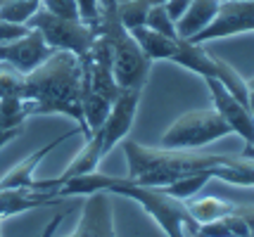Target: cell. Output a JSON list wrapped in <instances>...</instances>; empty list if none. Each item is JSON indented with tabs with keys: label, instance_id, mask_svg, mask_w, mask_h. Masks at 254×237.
<instances>
[{
	"label": "cell",
	"instance_id": "6da1fadb",
	"mask_svg": "<svg viewBox=\"0 0 254 237\" xmlns=\"http://www.w3.org/2000/svg\"><path fill=\"white\" fill-rule=\"evenodd\" d=\"M128 178L164 188L188 176H207L216 181L254 188V159L245 154H211L202 149L145 147L135 140H122Z\"/></svg>",
	"mask_w": 254,
	"mask_h": 237
},
{
	"label": "cell",
	"instance_id": "7a4b0ae2",
	"mask_svg": "<svg viewBox=\"0 0 254 237\" xmlns=\"http://www.w3.org/2000/svg\"><path fill=\"white\" fill-rule=\"evenodd\" d=\"M107 192V194H119V197H128L133 202L143 206V211L157 226L162 228L166 237H188L190 230L197 226L190 218L186 202H181L176 197L166 194L162 188L157 185H147V183L133 181L128 176H107V173H86V176H76L62 183L55 190L60 199L64 197H86L90 192Z\"/></svg>",
	"mask_w": 254,
	"mask_h": 237
},
{
	"label": "cell",
	"instance_id": "3957f363",
	"mask_svg": "<svg viewBox=\"0 0 254 237\" xmlns=\"http://www.w3.org/2000/svg\"><path fill=\"white\" fill-rule=\"evenodd\" d=\"M22 97L31 116L62 114L76 124L81 136H88L81 109V59L76 55L55 50L43 64L24 74Z\"/></svg>",
	"mask_w": 254,
	"mask_h": 237
},
{
	"label": "cell",
	"instance_id": "277c9868",
	"mask_svg": "<svg viewBox=\"0 0 254 237\" xmlns=\"http://www.w3.org/2000/svg\"><path fill=\"white\" fill-rule=\"evenodd\" d=\"M117 5H119V0H102L100 38L105 41V46L110 50L112 71H114V79L119 83V88L145 86L155 62H150L143 55V50L135 43L133 34L122 24Z\"/></svg>",
	"mask_w": 254,
	"mask_h": 237
},
{
	"label": "cell",
	"instance_id": "5b68a950",
	"mask_svg": "<svg viewBox=\"0 0 254 237\" xmlns=\"http://www.w3.org/2000/svg\"><path fill=\"white\" fill-rule=\"evenodd\" d=\"M231 126L221 119V114L211 109H192L181 114L162 136L159 147L169 149H202L209 142L231 136Z\"/></svg>",
	"mask_w": 254,
	"mask_h": 237
},
{
	"label": "cell",
	"instance_id": "8992f818",
	"mask_svg": "<svg viewBox=\"0 0 254 237\" xmlns=\"http://www.w3.org/2000/svg\"><path fill=\"white\" fill-rule=\"evenodd\" d=\"M29 29L41 31V36L45 38V43L53 50H64L76 55L78 59L90 52L93 43L98 41V31L90 29L88 24H83L81 19H66V17H57L50 14L48 10L38 7L33 12V17L26 22Z\"/></svg>",
	"mask_w": 254,
	"mask_h": 237
},
{
	"label": "cell",
	"instance_id": "52a82bcc",
	"mask_svg": "<svg viewBox=\"0 0 254 237\" xmlns=\"http://www.w3.org/2000/svg\"><path fill=\"white\" fill-rule=\"evenodd\" d=\"M254 31V0H221L219 10L199 34L190 38V43H209L228 36Z\"/></svg>",
	"mask_w": 254,
	"mask_h": 237
},
{
	"label": "cell",
	"instance_id": "ba28073f",
	"mask_svg": "<svg viewBox=\"0 0 254 237\" xmlns=\"http://www.w3.org/2000/svg\"><path fill=\"white\" fill-rule=\"evenodd\" d=\"M207 88L211 93V102L214 109L221 114V119L231 126V131L235 136H240L245 140V157L254 159V116L252 112L238 100L219 79H204Z\"/></svg>",
	"mask_w": 254,
	"mask_h": 237
},
{
	"label": "cell",
	"instance_id": "9c48e42d",
	"mask_svg": "<svg viewBox=\"0 0 254 237\" xmlns=\"http://www.w3.org/2000/svg\"><path fill=\"white\" fill-rule=\"evenodd\" d=\"M145 86H131V88H122L117 100L112 102V109L105 119V124L100 126V136H102V154L107 157L112 147H117L124 138L128 136L135 114H138V104L143 97Z\"/></svg>",
	"mask_w": 254,
	"mask_h": 237
},
{
	"label": "cell",
	"instance_id": "30bf717a",
	"mask_svg": "<svg viewBox=\"0 0 254 237\" xmlns=\"http://www.w3.org/2000/svg\"><path fill=\"white\" fill-rule=\"evenodd\" d=\"M55 50L45 43V38L41 36V31L29 29L24 36L0 43V62L14 67L19 74H29L38 64H43L48 57L53 55Z\"/></svg>",
	"mask_w": 254,
	"mask_h": 237
},
{
	"label": "cell",
	"instance_id": "8fae6325",
	"mask_svg": "<svg viewBox=\"0 0 254 237\" xmlns=\"http://www.w3.org/2000/svg\"><path fill=\"white\" fill-rule=\"evenodd\" d=\"M71 237H117L112 194L100 190L86 194V204L81 209V218Z\"/></svg>",
	"mask_w": 254,
	"mask_h": 237
},
{
	"label": "cell",
	"instance_id": "7c38bea8",
	"mask_svg": "<svg viewBox=\"0 0 254 237\" xmlns=\"http://www.w3.org/2000/svg\"><path fill=\"white\" fill-rule=\"evenodd\" d=\"M74 133H78V128H74V131H69L66 136H60L55 138L53 142H48V145H43L41 149H36V152H31L26 159H22L17 166H12L2 178H0V188L2 190H33V192H43L38 190V181L33 178V173H36V169H38V164L43 161L53 149H55L57 145H62L64 140H69V138L74 136ZM50 192V190H48Z\"/></svg>",
	"mask_w": 254,
	"mask_h": 237
},
{
	"label": "cell",
	"instance_id": "4fadbf2b",
	"mask_svg": "<svg viewBox=\"0 0 254 237\" xmlns=\"http://www.w3.org/2000/svg\"><path fill=\"white\" fill-rule=\"evenodd\" d=\"M171 62L192 71V74H197L202 79H216V74H219L216 55L209 52L202 43H190L186 38H178V47L171 57Z\"/></svg>",
	"mask_w": 254,
	"mask_h": 237
},
{
	"label": "cell",
	"instance_id": "5bb4252c",
	"mask_svg": "<svg viewBox=\"0 0 254 237\" xmlns=\"http://www.w3.org/2000/svg\"><path fill=\"white\" fill-rule=\"evenodd\" d=\"M60 202L55 192H33V190H2L0 188V218L31 211L38 206H50Z\"/></svg>",
	"mask_w": 254,
	"mask_h": 237
},
{
	"label": "cell",
	"instance_id": "9a60e30c",
	"mask_svg": "<svg viewBox=\"0 0 254 237\" xmlns=\"http://www.w3.org/2000/svg\"><path fill=\"white\" fill-rule=\"evenodd\" d=\"M135 38V43L140 46L143 55L150 59V62H171V57L178 47V38H166V36L157 34L147 26H133L128 29Z\"/></svg>",
	"mask_w": 254,
	"mask_h": 237
},
{
	"label": "cell",
	"instance_id": "2e32d148",
	"mask_svg": "<svg viewBox=\"0 0 254 237\" xmlns=\"http://www.w3.org/2000/svg\"><path fill=\"white\" fill-rule=\"evenodd\" d=\"M219 2H221V0H190L188 10L183 12L181 19L176 22L178 38L190 41L195 34H199V31L214 19V14L219 10Z\"/></svg>",
	"mask_w": 254,
	"mask_h": 237
},
{
	"label": "cell",
	"instance_id": "e0dca14e",
	"mask_svg": "<svg viewBox=\"0 0 254 237\" xmlns=\"http://www.w3.org/2000/svg\"><path fill=\"white\" fill-rule=\"evenodd\" d=\"M235 202H223L219 197H199V199H186V209H188L190 218L195 223H209V221H216L221 216L231 214Z\"/></svg>",
	"mask_w": 254,
	"mask_h": 237
},
{
	"label": "cell",
	"instance_id": "ac0fdd59",
	"mask_svg": "<svg viewBox=\"0 0 254 237\" xmlns=\"http://www.w3.org/2000/svg\"><path fill=\"white\" fill-rule=\"evenodd\" d=\"M38 7L41 0H0V19L12 24H26Z\"/></svg>",
	"mask_w": 254,
	"mask_h": 237
},
{
	"label": "cell",
	"instance_id": "d6986e66",
	"mask_svg": "<svg viewBox=\"0 0 254 237\" xmlns=\"http://www.w3.org/2000/svg\"><path fill=\"white\" fill-rule=\"evenodd\" d=\"M145 26L147 29H152L157 34L166 36V38H178V31H176V22L169 17V12L162 2H157L152 5L150 10H147V17H145Z\"/></svg>",
	"mask_w": 254,
	"mask_h": 237
},
{
	"label": "cell",
	"instance_id": "ffe728a7",
	"mask_svg": "<svg viewBox=\"0 0 254 237\" xmlns=\"http://www.w3.org/2000/svg\"><path fill=\"white\" fill-rule=\"evenodd\" d=\"M211 178H207V176H188V178H181V181L171 183V185H164L162 190L166 192V194H171V197H176V199H181V202H186V199H190V197H195L207 183H209Z\"/></svg>",
	"mask_w": 254,
	"mask_h": 237
},
{
	"label": "cell",
	"instance_id": "44dd1931",
	"mask_svg": "<svg viewBox=\"0 0 254 237\" xmlns=\"http://www.w3.org/2000/svg\"><path fill=\"white\" fill-rule=\"evenodd\" d=\"M22 91H24V74H19L10 64L0 62V100H5V97H22Z\"/></svg>",
	"mask_w": 254,
	"mask_h": 237
},
{
	"label": "cell",
	"instance_id": "7402d4cb",
	"mask_svg": "<svg viewBox=\"0 0 254 237\" xmlns=\"http://www.w3.org/2000/svg\"><path fill=\"white\" fill-rule=\"evenodd\" d=\"M78 19L88 24L90 29H95L100 34V17H102V0H76Z\"/></svg>",
	"mask_w": 254,
	"mask_h": 237
},
{
	"label": "cell",
	"instance_id": "603a6c76",
	"mask_svg": "<svg viewBox=\"0 0 254 237\" xmlns=\"http://www.w3.org/2000/svg\"><path fill=\"white\" fill-rule=\"evenodd\" d=\"M41 7L48 10L50 14L66 17V19H78L76 0H41Z\"/></svg>",
	"mask_w": 254,
	"mask_h": 237
},
{
	"label": "cell",
	"instance_id": "cb8c5ba5",
	"mask_svg": "<svg viewBox=\"0 0 254 237\" xmlns=\"http://www.w3.org/2000/svg\"><path fill=\"white\" fill-rule=\"evenodd\" d=\"M29 31L26 24H12V22H5L0 19V43H7V41H14Z\"/></svg>",
	"mask_w": 254,
	"mask_h": 237
},
{
	"label": "cell",
	"instance_id": "d4e9b609",
	"mask_svg": "<svg viewBox=\"0 0 254 237\" xmlns=\"http://www.w3.org/2000/svg\"><path fill=\"white\" fill-rule=\"evenodd\" d=\"M233 214L243 218L245 228H247V237H254V202L235 204V206H233Z\"/></svg>",
	"mask_w": 254,
	"mask_h": 237
},
{
	"label": "cell",
	"instance_id": "484cf974",
	"mask_svg": "<svg viewBox=\"0 0 254 237\" xmlns=\"http://www.w3.org/2000/svg\"><path fill=\"white\" fill-rule=\"evenodd\" d=\"M247 107H250V112L254 116V88H250V100H247Z\"/></svg>",
	"mask_w": 254,
	"mask_h": 237
},
{
	"label": "cell",
	"instance_id": "4316f807",
	"mask_svg": "<svg viewBox=\"0 0 254 237\" xmlns=\"http://www.w3.org/2000/svg\"><path fill=\"white\" fill-rule=\"evenodd\" d=\"M247 88H254V79H250V81H247Z\"/></svg>",
	"mask_w": 254,
	"mask_h": 237
},
{
	"label": "cell",
	"instance_id": "83f0119b",
	"mask_svg": "<svg viewBox=\"0 0 254 237\" xmlns=\"http://www.w3.org/2000/svg\"><path fill=\"white\" fill-rule=\"evenodd\" d=\"M2 221H5V218H0V233H2Z\"/></svg>",
	"mask_w": 254,
	"mask_h": 237
}]
</instances>
